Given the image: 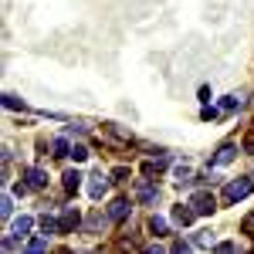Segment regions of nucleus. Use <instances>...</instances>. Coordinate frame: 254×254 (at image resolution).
Returning <instances> with one entry per match:
<instances>
[{"instance_id":"obj_18","label":"nucleus","mask_w":254,"mask_h":254,"mask_svg":"<svg viewBox=\"0 0 254 254\" xmlns=\"http://www.w3.org/2000/svg\"><path fill=\"white\" fill-rule=\"evenodd\" d=\"M41 227H44V234H55V231H58V224H55V220H51L48 214L41 217Z\"/></svg>"},{"instance_id":"obj_7","label":"nucleus","mask_w":254,"mask_h":254,"mask_svg":"<svg viewBox=\"0 0 254 254\" xmlns=\"http://www.w3.org/2000/svg\"><path fill=\"white\" fill-rule=\"evenodd\" d=\"M129 210H132V207H129V200H112L109 217H112V220H126V217H129Z\"/></svg>"},{"instance_id":"obj_16","label":"nucleus","mask_w":254,"mask_h":254,"mask_svg":"<svg viewBox=\"0 0 254 254\" xmlns=\"http://www.w3.org/2000/svg\"><path fill=\"white\" fill-rule=\"evenodd\" d=\"M214 244V234L210 231H200V237H196V248H210Z\"/></svg>"},{"instance_id":"obj_8","label":"nucleus","mask_w":254,"mask_h":254,"mask_svg":"<svg viewBox=\"0 0 254 254\" xmlns=\"http://www.w3.org/2000/svg\"><path fill=\"white\" fill-rule=\"evenodd\" d=\"M193 214H196V210H190V207H183V203H180V207L173 210V220L180 224V227H187V224H193Z\"/></svg>"},{"instance_id":"obj_6","label":"nucleus","mask_w":254,"mask_h":254,"mask_svg":"<svg viewBox=\"0 0 254 254\" xmlns=\"http://www.w3.org/2000/svg\"><path fill=\"white\" fill-rule=\"evenodd\" d=\"M234 156H237V146H234V142H224V146L217 149L214 163H217V166H227V163H231V159H234Z\"/></svg>"},{"instance_id":"obj_14","label":"nucleus","mask_w":254,"mask_h":254,"mask_svg":"<svg viewBox=\"0 0 254 254\" xmlns=\"http://www.w3.org/2000/svg\"><path fill=\"white\" fill-rule=\"evenodd\" d=\"M241 105H244V98H241V95L224 98V112H231V109H241Z\"/></svg>"},{"instance_id":"obj_4","label":"nucleus","mask_w":254,"mask_h":254,"mask_svg":"<svg viewBox=\"0 0 254 254\" xmlns=\"http://www.w3.org/2000/svg\"><path fill=\"white\" fill-rule=\"evenodd\" d=\"M105 193H109V176L95 173V176H92V183H88V196L98 200V196H105Z\"/></svg>"},{"instance_id":"obj_15","label":"nucleus","mask_w":254,"mask_h":254,"mask_svg":"<svg viewBox=\"0 0 254 254\" xmlns=\"http://www.w3.org/2000/svg\"><path fill=\"white\" fill-rule=\"evenodd\" d=\"M10 214H14V200L3 196V200H0V217H10Z\"/></svg>"},{"instance_id":"obj_11","label":"nucleus","mask_w":254,"mask_h":254,"mask_svg":"<svg viewBox=\"0 0 254 254\" xmlns=\"http://www.w3.org/2000/svg\"><path fill=\"white\" fill-rule=\"evenodd\" d=\"M109 220H112V217H105V214H92V220H88V224H92V231H105V227H109Z\"/></svg>"},{"instance_id":"obj_17","label":"nucleus","mask_w":254,"mask_h":254,"mask_svg":"<svg viewBox=\"0 0 254 254\" xmlns=\"http://www.w3.org/2000/svg\"><path fill=\"white\" fill-rule=\"evenodd\" d=\"M149 231H156V234H166V220H163V217H153V220H149Z\"/></svg>"},{"instance_id":"obj_2","label":"nucleus","mask_w":254,"mask_h":254,"mask_svg":"<svg viewBox=\"0 0 254 254\" xmlns=\"http://www.w3.org/2000/svg\"><path fill=\"white\" fill-rule=\"evenodd\" d=\"M190 207H193L196 214H214V210H217V200L210 193H196L193 200H190Z\"/></svg>"},{"instance_id":"obj_13","label":"nucleus","mask_w":254,"mask_h":254,"mask_svg":"<svg viewBox=\"0 0 254 254\" xmlns=\"http://www.w3.org/2000/svg\"><path fill=\"white\" fill-rule=\"evenodd\" d=\"M55 156H71V146H68V139H55Z\"/></svg>"},{"instance_id":"obj_19","label":"nucleus","mask_w":254,"mask_h":254,"mask_svg":"<svg viewBox=\"0 0 254 254\" xmlns=\"http://www.w3.org/2000/svg\"><path fill=\"white\" fill-rule=\"evenodd\" d=\"M3 105H7V109H24V102H20L17 95H3Z\"/></svg>"},{"instance_id":"obj_22","label":"nucleus","mask_w":254,"mask_h":254,"mask_svg":"<svg viewBox=\"0 0 254 254\" xmlns=\"http://www.w3.org/2000/svg\"><path fill=\"white\" fill-rule=\"evenodd\" d=\"M244 231H254V214L248 217V220H244Z\"/></svg>"},{"instance_id":"obj_20","label":"nucleus","mask_w":254,"mask_h":254,"mask_svg":"<svg viewBox=\"0 0 254 254\" xmlns=\"http://www.w3.org/2000/svg\"><path fill=\"white\" fill-rule=\"evenodd\" d=\"M85 156H88V149H85V146H71V159H75V163H81Z\"/></svg>"},{"instance_id":"obj_12","label":"nucleus","mask_w":254,"mask_h":254,"mask_svg":"<svg viewBox=\"0 0 254 254\" xmlns=\"http://www.w3.org/2000/svg\"><path fill=\"white\" fill-rule=\"evenodd\" d=\"M156 190H153V187H139V200H142V203H156Z\"/></svg>"},{"instance_id":"obj_1","label":"nucleus","mask_w":254,"mask_h":254,"mask_svg":"<svg viewBox=\"0 0 254 254\" xmlns=\"http://www.w3.org/2000/svg\"><path fill=\"white\" fill-rule=\"evenodd\" d=\"M248 193H251V180H231L224 187V203H237V200H244Z\"/></svg>"},{"instance_id":"obj_21","label":"nucleus","mask_w":254,"mask_h":254,"mask_svg":"<svg viewBox=\"0 0 254 254\" xmlns=\"http://www.w3.org/2000/svg\"><path fill=\"white\" fill-rule=\"evenodd\" d=\"M44 248H48V241H44V237H38V241H31V244H27V251H44Z\"/></svg>"},{"instance_id":"obj_3","label":"nucleus","mask_w":254,"mask_h":254,"mask_svg":"<svg viewBox=\"0 0 254 254\" xmlns=\"http://www.w3.org/2000/svg\"><path fill=\"white\" fill-rule=\"evenodd\" d=\"M75 227H78V210H71V207H68V210H61V220H58V234H71Z\"/></svg>"},{"instance_id":"obj_9","label":"nucleus","mask_w":254,"mask_h":254,"mask_svg":"<svg viewBox=\"0 0 254 254\" xmlns=\"http://www.w3.org/2000/svg\"><path fill=\"white\" fill-rule=\"evenodd\" d=\"M78 187H81V173L68 170V173H64V190H78Z\"/></svg>"},{"instance_id":"obj_5","label":"nucleus","mask_w":254,"mask_h":254,"mask_svg":"<svg viewBox=\"0 0 254 254\" xmlns=\"http://www.w3.org/2000/svg\"><path fill=\"white\" fill-rule=\"evenodd\" d=\"M24 176H27V187H31V190H44V187H48V173L38 170V166H31Z\"/></svg>"},{"instance_id":"obj_10","label":"nucleus","mask_w":254,"mask_h":254,"mask_svg":"<svg viewBox=\"0 0 254 254\" xmlns=\"http://www.w3.org/2000/svg\"><path fill=\"white\" fill-rule=\"evenodd\" d=\"M27 231H31V217H17V220H14V234L24 237Z\"/></svg>"}]
</instances>
